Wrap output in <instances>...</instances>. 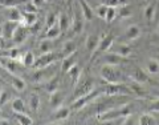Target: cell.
Listing matches in <instances>:
<instances>
[{"instance_id":"cell-1","label":"cell","mask_w":159,"mask_h":125,"mask_svg":"<svg viewBox=\"0 0 159 125\" xmlns=\"http://www.w3.org/2000/svg\"><path fill=\"white\" fill-rule=\"evenodd\" d=\"M93 91H94V80L89 76L81 77L78 80V83L74 85V91H73L72 97H73V100H77Z\"/></svg>"},{"instance_id":"cell-2","label":"cell","mask_w":159,"mask_h":125,"mask_svg":"<svg viewBox=\"0 0 159 125\" xmlns=\"http://www.w3.org/2000/svg\"><path fill=\"white\" fill-rule=\"evenodd\" d=\"M101 77L105 80L107 84H111V83H119L122 79V73L121 71L117 68V65H109V64H103L101 71Z\"/></svg>"},{"instance_id":"cell-3","label":"cell","mask_w":159,"mask_h":125,"mask_svg":"<svg viewBox=\"0 0 159 125\" xmlns=\"http://www.w3.org/2000/svg\"><path fill=\"white\" fill-rule=\"evenodd\" d=\"M56 73V68H53V64L47 68H40L36 69V72L32 73L31 80L33 83H44V81H49Z\"/></svg>"},{"instance_id":"cell-4","label":"cell","mask_w":159,"mask_h":125,"mask_svg":"<svg viewBox=\"0 0 159 125\" xmlns=\"http://www.w3.org/2000/svg\"><path fill=\"white\" fill-rule=\"evenodd\" d=\"M114 37L113 35H105L103 37H101V41H99L97 49L93 52V57H92V61H94L97 57H99L101 55H103L105 52H107L109 49L113 47V43H114Z\"/></svg>"},{"instance_id":"cell-5","label":"cell","mask_w":159,"mask_h":125,"mask_svg":"<svg viewBox=\"0 0 159 125\" xmlns=\"http://www.w3.org/2000/svg\"><path fill=\"white\" fill-rule=\"evenodd\" d=\"M129 60L126 56H122L117 52H105L103 55H101V60L99 63L102 64H109V65H121L123 63H127Z\"/></svg>"},{"instance_id":"cell-6","label":"cell","mask_w":159,"mask_h":125,"mask_svg":"<svg viewBox=\"0 0 159 125\" xmlns=\"http://www.w3.org/2000/svg\"><path fill=\"white\" fill-rule=\"evenodd\" d=\"M58 59V55L54 53V52H47V53H41V56H40L36 63H34L33 68L34 69H40V68H47L49 65H52V64L56 63V60Z\"/></svg>"},{"instance_id":"cell-7","label":"cell","mask_w":159,"mask_h":125,"mask_svg":"<svg viewBox=\"0 0 159 125\" xmlns=\"http://www.w3.org/2000/svg\"><path fill=\"white\" fill-rule=\"evenodd\" d=\"M105 93L107 96H118V94H131L133 91L130 89V87H126V85H123V84L111 83V84H107L106 85Z\"/></svg>"},{"instance_id":"cell-8","label":"cell","mask_w":159,"mask_h":125,"mask_svg":"<svg viewBox=\"0 0 159 125\" xmlns=\"http://www.w3.org/2000/svg\"><path fill=\"white\" fill-rule=\"evenodd\" d=\"M20 24L21 22H15V20H7L6 23H3L2 26V36L4 39H13L15 36V32H16V29L20 27Z\"/></svg>"},{"instance_id":"cell-9","label":"cell","mask_w":159,"mask_h":125,"mask_svg":"<svg viewBox=\"0 0 159 125\" xmlns=\"http://www.w3.org/2000/svg\"><path fill=\"white\" fill-rule=\"evenodd\" d=\"M99 94V92L97 91V89H94L93 92H90V93H88V94H85V96H82V97H80V99H77V100H74L73 101V104H72V108L74 109V111H78V109H82V108H85L86 105L90 101H93L94 99H96L97 96Z\"/></svg>"},{"instance_id":"cell-10","label":"cell","mask_w":159,"mask_h":125,"mask_svg":"<svg viewBox=\"0 0 159 125\" xmlns=\"http://www.w3.org/2000/svg\"><path fill=\"white\" fill-rule=\"evenodd\" d=\"M29 32H31V29L29 27L27 26H23V24H20V27L16 29V32H15V36H13V43L15 44H23L24 41L27 40V37L29 36Z\"/></svg>"},{"instance_id":"cell-11","label":"cell","mask_w":159,"mask_h":125,"mask_svg":"<svg viewBox=\"0 0 159 125\" xmlns=\"http://www.w3.org/2000/svg\"><path fill=\"white\" fill-rule=\"evenodd\" d=\"M64 101V93L60 92V91H56L51 93V97H49V105H51V108L53 109V111H56V109L60 108V105L62 104Z\"/></svg>"},{"instance_id":"cell-12","label":"cell","mask_w":159,"mask_h":125,"mask_svg":"<svg viewBox=\"0 0 159 125\" xmlns=\"http://www.w3.org/2000/svg\"><path fill=\"white\" fill-rule=\"evenodd\" d=\"M130 77L133 81H137V83H147L148 81V76H147V73L143 71L142 68H135V69H133L131 73H130Z\"/></svg>"},{"instance_id":"cell-13","label":"cell","mask_w":159,"mask_h":125,"mask_svg":"<svg viewBox=\"0 0 159 125\" xmlns=\"http://www.w3.org/2000/svg\"><path fill=\"white\" fill-rule=\"evenodd\" d=\"M99 41H101V37L97 36V35H90V36H88L86 41H85V48H86V51L90 52V53H93V52L97 49Z\"/></svg>"},{"instance_id":"cell-14","label":"cell","mask_w":159,"mask_h":125,"mask_svg":"<svg viewBox=\"0 0 159 125\" xmlns=\"http://www.w3.org/2000/svg\"><path fill=\"white\" fill-rule=\"evenodd\" d=\"M78 4H80V7H81V13H82L84 19H85L86 22H90V20L93 19V16H94L93 9L89 7L86 0H78Z\"/></svg>"},{"instance_id":"cell-15","label":"cell","mask_w":159,"mask_h":125,"mask_svg":"<svg viewBox=\"0 0 159 125\" xmlns=\"http://www.w3.org/2000/svg\"><path fill=\"white\" fill-rule=\"evenodd\" d=\"M76 63H77V53L74 52V53L70 55V56L64 57L62 63H61V71L62 72H68L73 65H76Z\"/></svg>"},{"instance_id":"cell-16","label":"cell","mask_w":159,"mask_h":125,"mask_svg":"<svg viewBox=\"0 0 159 125\" xmlns=\"http://www.w3.org/2000/svg\"><path fill=\"white\" fill-rule=\"evenodd\" d=\"M61 32H62V31H61V28H60L58 23H56L54 26L49 27V28L47 29V32H45V35H44V37H45V39H51V40H53V39L58 37V36H60V33H61Z\"/></svg>"},{"instance_id":"cell-17","label":"cell","mask_w":159,"mask_h":125,"mask_svg":"<svg viewBox=\"0 0 159 125\" xmlns=\"http://www.w3.org/2000/svg\"><path fill=\"white\" fill-rule=\"evenodd\" d=\"M81 68H80L78 65H73L70 69L68 71V75H69V77H70L72 80V83H73V85H76V84L78 83V80L81 79Z\"/></svg>"},{"instance_id":"cell-18","label":"cell","mask_w":159,"mask_h":125,"mask_svg":"<svg viewBox=\"0 0 159 125\" xmlns=\"http://www.w3.org/2000/svg\"><path fill=\"white\" fill-rule=\"evenodd\" d=\"M12 111L15 113H27V108H25V103L21 99H15L12 101Z\"/></svg>"},{"instance_id":"cell-19","label":"cell","mask_w":159,"mask_h":125,"mask_svg":"<svg viewBox=\"0 0 159 125\" xmlns=\"http://www.w3.org/2000/svg\"><path fill=\"white\" fill-rule=\"evenodd\" d=\"M57 23H58V26H60V28H61L62 32L68 31L69 27H70V19H69V16L66 13H60Z\"/></svg>"},{"instance_id":"cell-20","label":"cell","mask_w":159,"mask_h":125,"mask_svg":"<svg viewBox=\"0 0 159 125\" xmlns=\"http://www.w3.org/2000/svg\"><path fill=\"white\" fill-rule=\"evenodd\" d=\"M36 22H37L36 13H29V12L23 13V19H21V24H23V26L32 27L33 24H36Z\"/></svg>"},{"instance_id":"cell-21","label":"cell","mask_w":159,"mask_h":125,"mask_svg":"<svg viewBox=\"0 0 159 125\" xmlns=\"http://www.w3.org/2000/svg\"><path fill=\"white\" fill-rule=\"evenodd\" d=\"M82 28H84V22L81 20V17L76 15L72 22V33L73 35H78L82 32Z\"/></svg>"},{"instance_id":"cell-22","label":"cell","mask_w":159,"mask_h":125,"mask_svg":"<svg viewBox=\"0 0 159 125\" xmlns=\"http://www.w3.org/2000/svg\"><path fill=\"white\" fill-rule=\"evenodd\" d=\"M20 61L24 67H33L34 63H36V59H34V55L32 52H25L20 59Z\"/></svg>"},{"instance_id":"cell-23","label":"cell","mask_w":159,"mask_h":125,"mask_svg":"<svg viewBox=\"0 0 159 125\" xmlns=\"http://www.w3.org/2000/svg\"><path fill=\"white\" fill-rule=\"evenodd\" d=\"M74 52H76V44H74V41H66V43H64L62 49H61L62 57L70 56V55L74 53Z\"/></svg>"},{"instance_id":"cell-24","label":"cell","mask_w":159,"mask_h":125,"mask_svg":"<svg viewBox=\"0 0 159 125\" xmlns=\"http://www.w3.org/2000/svg\"><path fill=\"white\" fill-rule=\"evenodd\" d=\"M8 20H15V22H21L23 19V13L19 11L17 7H11L8 8V15H7Z\"/></svg>"},{"instance_id":"cell-25","label":"cell","mask_w":159,"mask_h":125,"mask_svg":"<svg viewBox=\"0 0 159 125\" xmlns=\"http://www.w3.org/2000/svg\"><path fill=\"white\" fill-rule=\"evenodd\" d=\"M139 35H141V29H139V27H137V26L129 27L126 29V32H125V36L129 40H135V39L139 37Z\"/></svg>"},{"instance_id":"cell-26","label":"cell","mask_w":159,"mask_h":125,"mask_svg":"<svg viewBox=\"0 0 159 125\" xmlns=\"http://www.w3.org/2000/svg\"><path fill=\"white\" fill-rule=\"evenodd\" d=\"M11 85H12V88L16 89V91H24L25 81H24L23 79H20L19 76H16V75H13L11 77Z\"/></svg>"},{"instance_id":"cell-27","label":"cell","mask_w":159,"mask_h":125,"mask_svg":"<svg viewBox=\"0 0 159 125\" xmlns=\"http://www.w3.org/2000/svg\"><path fill=\"white\" fill-rule=\"evenodd\" d=\"M68 117H69V108H65V107H60L53 113L54 120H66Z\"/></svg>"},{"instance_id":"cell-28","label":"cell","mask_w":159,"mask_h":125,"mask_svg":"<svg viewBox=\"0 0 159 125\" xmlns=\"http://www.w3.org/2000/svg\"><path fill=\"white\" fill-rule=\"evenodd\" d=\"M138 124H141V125H155L157 120L154 116H151V114H142V116L138 118Z\"/></svg>"},{"instance_id":"cell-29","label":"cell","mask_w":159,"mask_h":125,"mask_svg":"<svg viewBox=\"0 0 159 125\" xmlns=\"http://www.w3.org/2000/svg\"><path fill=\"white\" fill-rule=\"evenodd\" d=\"M58 88H60V85H58V79L57 77H52L49 81H47V92H49V93H53V92H56V91H58Z\"/></svg>"},{"instance_id":"cell-30","label":"cell","mask_w":159,"mask_h":125,"mask_svg":"<svg viewBox=\"0 0 159 125\" xmlns=\"http://www.w3.org/2000/svg\"><path fill=\"white\" fill-rule=\"evenodd\" d=\"M16 120H17V123L21 125H32L33 124V120L29 117L27 113H16Z\"/></svg>"},{"instance_id":"cell-31","label":"cell","mask_w":159,"mask_h":125,"mask_svg":"<svg viewBox=\"0 0 159 125\" xmlns=\"http://www.w3.org/2000/svg\"><path fill=\"white\" fill-rule=\"evenodd\" d=\"M146 67H147L148 73H151V75H158L159 73V63L157 61V60H152V59L148 60Z\"/></svg>"},{"instance_id":"cell-32","label":"cell","mask_w":159,"mask_h":125,"mask_svg":"<svg viewBox=\"0 0 159 125\" xmlns=\"http://www.w3.org/2000/svg\"><path fill=\"white\" fill-rule=\"evenodd\" d=\"M29 108H31L33 112H36L37 109L40 108V97H39V94H36V93L31 94V97H29Z\"/></svg>"},{"instance_id":"cell-33","label":"cell","mask_w":159,"mask_h":125,"mask_svg":"<svg viewBox=\"0 0 159 125\" xmlns=\"http://www.w3.org/2000/svg\"><path fill=\"white\" fill-rule=\"evenodd\" d=\"M0 2H2L3 7L11 8V7H17L20 4H25L28 3V0H0Z\"/></svg>"},{"instance_id":"cell-34","label":"cell","mask_w":159,"mask_h":125,"mask_svg":"<svg viewBox=\"0 0 159 125\" xmlns=\"http://www.w3.org/2000/svg\"><path fill=\"white\" fill-rule=\"evenodd\" d=\"M143 16H145V19L147 20V22H151V20L154 19V16H155V7H154L152 4L147 6L145 8V12H143Z\"/></svg>"},{"instance_id":"cell-35","label":"cell","mask_w":159,"mask_h":125,"mask_svg":"<svg viewBox=\"0 0 159 125\" xmlns=\"http://www.w3.org/2000/svg\"><path fill=\"white\" fill-rule=\"evenodd\" d=\"M51 48H52V40L51 39H44L43 41L40 43V52L41 53L51 52Z\"/></svg>"},{"instance_id":"cell-36","label":"cell","mask_w":159,"mask_h":125,"mask_svg":"<svg viewBox=\"0 0 159 125\" xmlns=\"http://www.w3.org/2000/svg\"><path fill=\"white\" fill-rule=\"evenodd\" d=\"M130 89H131V91H133L134 93H135V94H138V96H143V94H146L145 89H143V88L141 87V83L133 81V83L130 84Z\"/></svg>"},{"instance_id":"cell-37","label":"cell","mask_w":159,"mask_h":125,"mask_svg":"<svg viewBox=\"0 0 159 125\" xmlns=\"http://www.w3.org/2000/svg\"><path fill=\"white\" fill-rule=\"evenodd\" d=\"M119 17H122V19H127V17H130L131 15H133V7L130 6H123L121 9H119Z\"/></svg>"},{"instance_id":"cell-38","label":"cell","mask_w":159,"mask_h":125,"mask_svg":"<svg viewBox=\"0 0 159 125\" xmlns=\"http://www.w3.org/2000/svg\"><path fill=\"white\" fill-rule=\"evenodd\" d=\"M113 52H117L119 55H122V56H129V55L131 53V48L129 47V46H125V44H119L118 48L116 49V51H113Z\"/></svg>"},{"instance_id":"cell-39","label":"cell","mask_w":159,"mask_h":125,"mask_svg":"<svg viewBox=\"0 0 159 125\" xmlns=\"http://www.w3.org/2000/svg\"><path fill=\"white\" fill-rule=\"evenodd\" d=\"M117 15H118V11H117V7H109L107 9V13H106V23H111L114 19L117 17Z\"/></svg>"},{"instance_id":"cell-40","label":"cell","mask_w":159,"mask_h":125,"mask_svg":"<svg viewBox=\"0 0 159 125\" xmlns=\"http://www.w3.org/2000/svg\"><path fill=\"white\" fill-rule=\"evenodd\" d=\"M107 9H109V6H106V4H101V6H98L97 9H96V13L98 17L101 19H105L106 17V13H107Z\"/></svg>"},{"instance_id":"cell-41","label":"cell","mask_w":159,"mask_h":125,"mask_svg":"<svg viewBox=\"0 0 159 125\" xmlns=\"http://www.w3.org/2000/svg\"><path fill=\"white\" fill-rule=\"evenodd\" d=\"M58 22V15L56 13V12H52V13H49L48 15V17H47V27L49 28V27H52V26H54Z\"/></svg>"},{"instance_id":"cell-42","label":"cell","mask_w":159,"mask_h":125,"mask_svg":"<svg viewBox=\"0 0 159 125\" xmlns=\"http://www.w3.org/2000/svg\"><path fill=\"white\" fill-rule=\"evenodd\" d=\"M103 4H106L109 7H118L122 3H125V0H101Z\"/></svg>"},{"instance_id":"cell-43","label":"cell","mask_w":159,"mask_h":125,"mask_svg":"<svg viewBox=\"0 0 159 125\" xmlns=\"http://www.w3.org/2000/svg\"><path fill=\"white\" fill-rule=\"evenodd\" d=\"M37 7L39 6H36L33 2H31V3H25V12H29V13H36L37 12Z\"/></svg>"},{"instance_id":"cell-44","label":"cell","mask_w":159,"mask_h":125,"mask_svg":"<svg viewBox=\"0 0 159 125\" xmlns=\"http://www.w3.org/2000/svg\"><path fill=\"white\" fill-rule=\"evenodd\" d=\"M8 101V93L6 91H2V93H0V104H2V107Z\"/></svg>"},{"instance_id":"cell-45","label":"cell","mask_w":159,"mask_h":125,"mask_svg":"<svg viewBox=\"0 0 159 125\" xmlns=\"http://www.w3.org/2000/svg\"><path fill=\"white\" fill-rule=\"evenodd\" d=\"M150 111H152V112H159V99L158 100H155L151 105H150Z\"/></svg>"},{"instance_id":"cell-46","label":"cell","mask_w":159,"mask_h":125,"mask_svg":"<svg viewBox=\"0 0 159 125\" xmlns=\"http://www.w3.org/2000/svg\"><path fill=\"white\" fill-rule=\"evenodd\" d=\"M19 56V49L17 48H13V49H11V51H9V57H11L12 60H15Z\"/></svg>"},{"instance_id":"cell-47","label":"cell","mask_w":159,"mask_h":125,"mask_svg":"<svg viewBox=\"0 0 159 125\" xmlns=\"http://www.w3.org/2000/svg\"><path fill=\"white\" fill-rule=\"evenodd\" d=\"M32 2L36 4V6H43V4L45 3V0H32Z\"/></svg>"},{"instance_id":"cell-48","label":"cell","mask_w":159,"mask_h":125,"mask_svg":"<svg viewBox=\"0 0 159 125\" xmlns=\"http://www.w3.org/2000/svg\"><path fill=\"white\" fill-rule=\"evenodd\" d=\"M155 96H157V99H159V91L155 92Z\"/></svg>"},{"instance_id":"cell-49","label":"cell","mask_w":159,"mask_h":125,"mask_svg":"<svg viewBox=\"0 0 159 125\" xmlns=\"http://www.w3.org/2000/svg\"><path fill=\"white\" fill-rule=\"evenodd\" d=\"M65 2L69 4V6H70V3H72V0H65Z\"/></svg>"},{"instance_id":"cell-50","label":"cell","mask_w":159,"mask_h":125,"mask_svg":"<svg viewBox=\"0 0 159 125\" xmlns=\"http://www.w3.org/2000/svg\"><path fill=\"white\" fill-rule=\"evenodd\" d=\"M45 2H49V0H45Z\"/></svg>"},{"instance_id":"cell-51","label":"cell","mask_w":159,"mask_h":125,"mask_svg":"<svg viewBox=\"0 0 159 125\" xmlns=\"http://www.w3.org/2000/svg\"><path fill=\"white\" fill-rule=\"evenodd\" d=\"M158 33H159V32H158Z\"/></svg>"}]
</instances>
